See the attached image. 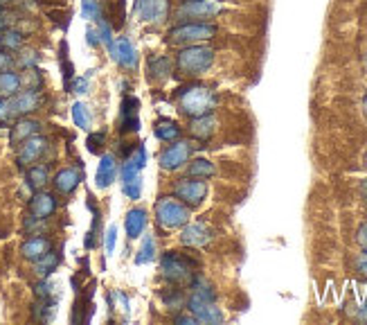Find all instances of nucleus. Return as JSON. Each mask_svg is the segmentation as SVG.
<instances>
[{"label":"nucleus","instance_id":"1a4fd4ad","mask_svg":"<svg viewBox=\"0 0 367 325\" xmlns=\"http://www.w3.org/2000/svg\"><path fill=\"white\" fill-rule=\"evenodd\" d=\"M169 14V0H135V16L144 23H162Z\"/></svg>","mask_w":367,"mask_h":325},{"label":"nucleus","instance_id":"6e6552de","mask_svg":"<svg viewBox=\"0 0 367 325\" xmlns=\"http://www.w3.org/2000/svg\"><path fill=\"white\" fill-rule=\"evenodd\" d=\"M187 310H190V314L201 323H221L223 321V314L214 305V300H205V298H199L192 294L190 303H187Z\"/></svg>","mask_w":367,"mask_h":325},{"label":"nucleus","instance_id":"f3484780","mask_svg":"<svg viewBox=\"0 0 367 325\" xmlns=\"http://www.w3.org/2000/svg\"><path fill=\"white\" fill-rule=\"evenodd\" d=\"M56 210V199L52 197L50 192L36 190V194L30 201V213L38 217V219H47Z\"/></svg>","mask_w":367,"mask_h":325},{"label":"nucleus","instance_id":"a211bd4d","mask_svg":"<svg viewBox=\"0 0 367 325\" xmlns=\"http://www.w3.org/2000/svg\"><path fill=\"white\" fill-rule=\"evenodd\" d=\"M52 183H54L56 192L72 194L81 183V172H79V169H75V167H66V169H61V172L54 176Z\"/></svg>","mask_w":367,"mask_h":325},{"label":"nucleus","instance_id":"473e14b6","mask_svg":"<svg viewBox=\"0 0 367 325\" xmlns=\"http://www.w3.org/2000/svg\"><path fill=\"white\" fill-rule=\"evenodd\" d=\"M81 16L86 21H100L102 19V7L97 0H81Z\"/></svg>","mask_w":367,"mask_h":325},{"label":"nucleus","instance_id":"8fccbe9b","mask_svg":"<svg viewBox=\"0 0 367 325\" xmlns=\"http://www.w3.org/2000/svg\"><path fill=\"white\" fill-rule=\"evenodd\" d=\"M363 113H365V118H367V97L363 100Z\"/></svg>","mask_w":367,"mask_h":325},{"label":"nucleus","instance_id":"cd10ccee","mask_svg":"<svg viewBox=\"0 0 367 325\" xmlns=\"http://www.w3.org/2000/svg\"><path fill=\"white\" fill-rule=\"evenodd\" d=\"M50 178V169L47 165H30L27 169V185L32 190H41Z\"/></svg>","mask_w":367,"mask_h":325},{"label":"nucleus","instance_id":"ea45409f","mask_svg":"<svg viewBox=\"0 0 367 325\" xmlns=\"http://www.w3.org/2000/svg\"><path fill=\"white\" fill-rule=\"evenodd\" d=\"M115 240H118V226H109V231H106V253H113Z\"/></svg>","mask_w":367,"mask_h":325},{"label":"nucleus","instance_id":"6e6d98bb","mask_svg":"<svg viewBox=\"0 0 367 325\" xmlns=\"http://www.w3.org/2000/svg\"><path fill=\"white\" fill-rule=\"evenodd\" d=\"M365 61H367V56H365Z\"/></svg>","mask_w":367,"mask_h":325},{"label":"nucleus","instance_id":"a878e982","mask_svg":"<svg viewBox=\"0 0 367 325\" xmlns=\"http://www.w3.org/2000/svg\"><path fill=\"white\" fill-rule=\"evenodd\" d=\"M21 75L14 70L0 72V97H12L21 91Z\"/></svg>","mask_w":367,"mask_h":325},{"label":"nucleus","instance_id":"f704fd0d","mask_svg":"<svg viewBox=\"0 0 367 325\" xmlns=\"http://www.w3.org/2000/svg\"><path fill=\"white\" fill-rule=\"evenodd\" d=\"M97 34H100V41H102L106 48L113 43V30H111L109 23H106V19L97 21Z\"/></svg>","mask_w":367,"mask_h":325},{"label":"nucleus","instance_id":"39448f33","mask_svg":"<svg viewBox=\"0 0 367 325\" xmlns=\"http://www.w3.org/2000/svg\"><path fill=\"white\" fill-rule=\"evenodd\" d=\"M162 275L174 282V284H183V282H192L194 280V271H192V262L185 255L176 253V251H169V253L162 255L160 262Z\"/></svg>","mask_w":367,"mask_h":325},{"label":"nucleus","instance_id":"a19ab883","mask_svg":"<svg viewBox=\"0 0 367 325\" xmlns=\"http://www.w3.org/2000/svg\"><path fill=\"white\" fill-rule=\"evenodd\" d=\"M12 116V109H10V97H0V122H10Z\"/></svg>","mask_w":367,"mask_h":325},{"label":"nucleus","instance_id":"c03bdc74","mask_svg":"<svg viewBox=\"0 0 367 325\" xmlns=\"http://www.w3.org/2000/svg\"><path fill=\"white\" fill-rule=\"evenodd\" d=\"M358 244H361V249L367 253V222L358 229Z\"/></svg>","mask_w":367,"mask_h":325},{"label":"nucleus","instance_id":"7ed1b4c3","mask_svg":"<svg viewBox=\"0 0 367 325\" xmlns=\"http://www.w3.org/2000/svg\"><path fill=\"white\" fill-rule=\"evenodd\" d=\"M156 217L162 229H181L190 222V208L174 197H162L156 206Z\"/></svg>","mask_w":367,"mask_h":325},{"label":"nucleus","instance_id":"f03ea898","mask_svg":"<svg viewBox=\"0 0 367 325\" xmlns=\"http://www.w3.org/2000/svg\"><path fill=\"white\" fill-rule=\"evenodd\" d=\"M214 63V50L208 45H187L176 54V68L185 75H203Z\"/></svg>","mask_w":367,"mask_h":325},{"label":"nucleus","instance_id":"20e7f679","mask_svg":"<svg viewBox=\"0 0 367 325\" xmlns=\"http://www.w3.org/2000/svg\"><path fill=\"white\" fill-rule=\"evenodd\" d=\"M216 34V28L210 25V23H183V25H176L169 30L167 41L171 45H185V43H194V41H205Z\"/></svg>","mask_w":367,"mask_h":325},{"label":"nucleus","instance_id":"6ab92c4d","mask_svg":"<svg viewBox=\"0 0 367 325\" xmlns=\"http://www.w3.org/2000/svg\"><path fill=\"white\" fill-rule=\"evenodd\" d=\"M41 132V122L38 120H30V118H23V120H19L16 125L12 127V143L14 145H19V143H23V140H27V138H32V136H36Z\"/></svg>","mask_w":367,"mask_h":325},{"label":"nucleus","instance_id":"de8ad7c7","mask_svg":"<svg viewBox=\"0 0 367 325\" xmlns=\"http://www.w3.org/2000/svg\"><path fill=\"white\" fill-rule=\"evenodd\" d=\"M174 323H197V319L194 316H176Z\"/></svg>","mask_w":367,"mask_h":325},{"label":"nucleus","instance_id":"f257e3e1","mask_svg":"<svg viewBox=\"0 0 367 325\" xmlns=\"http://www.w3.org/2000/svg\"><path fill=\"white\" fill-rule=\"evenodd\" d=\"M178 104H181V111L185 116L201 118L212 113V109L216 107V95L205 86H190L178 95Z\"/></svg>","mask_w":367,"mask_h":325},{"label":"nucleus","instance_id":"c756f323","mask_svg":"<svg viewBox=\"0 0 367 325\" xmlns=\"http://www.w3.org/2000/svg\"><path fill=\"white\" fill-rule=\"evenodd\" d=\"M153 260H156V240H153L151 235H144L142 247L135 255V264H149Z\"/></svg>","mask_w":367,"mask_h":325},{"label":"nucleus","instance_id":"9b49d317","mask_svg":"<svg viewBox=\"0 0 367 325\" xmlns=\"http://www.w3.org/2000/svg\"><path fill=\"white\" fill-rule=\"evenodd\" d=\"M109 52L113 56V61L120 63V66H124V68H135L137 66V50L126 36H120V39L113 41V43L109 45Z\"/></svg>","mask_w":367,"mask_h":325},{"label":"nucleus","instance_id":"e433bc0d","mask_svg":"<svg viewBox=\"0 0 367 325\" xmlns=\"http://www.w3.org/2000/svg\"><path fill=\"white\" fill-rule=\"evenodd\" d=\"M68 91L70 93H77V95H84L88 93V77H75L68 81Z\"/></svg>","mask_w":367,"mask_h":325},{"label":"nucleus","instance_id":"09e8293b","mask_svg":"<svg viewBox=\"0 0 367 325\" xmlns=\"http://www.w3.org/2000/svg\"><path fill=\"white\" fill-rule=\"evenodd\" d=\"M358 316H361V319H363V321H367V303H365V305L361 307V310H358Z\"/></svg>","mask_w":367,"mask_h":325},{"label":"nucleus","instance_id":"a18cd8bd","mask_svg":"<svg viewBox=\"0 0 367 325\" xmlns=\"http://www.w3.org/2000/svg\"><path fill=\"white\" fill-rule=\"evenodd\" d=\"M113 298L118 300V307H122V312H129V300L122 291H113Z\"/></svg>","mask_w":367,"mask_h":325},{"label":"nucleus","instance_id":"2f4dec72","mask_svg":"<svg viewBox=\"0 0 367 325\" xmlns=\"http://www.w3.org/2000/svg\"><path fill=\"white\" fill-rule=\"evenodd\" d=\"M72 120H75V125L79 129H88L91 127V111H88V107L84 102H75L72 104Z\"/></svg>","mask_w":367,"mask_h":325},{"label":"nucleus","instance_id":"5701e85b","mask_svg":"<svg viewBox=\"0 0 367 325\" xmlns=\"http://www.w3.org/2000/svg\"><path fill=\"white\" fill-rule=\"evenodd\" d=\"M47 251H50V240H45V238H32L21 247L23 258L32 260V262H36V260L41 255H45Z\"/></svg>","mask_w":367,"mask_h":325},{"label":"nucleus","instance_id":"ddd939ff","mask_svg":"<svg viewBox=\"0 0 367 325\" xmlns=\"http://www.w3.org/2000/svg\"><path fill=\"white\" fill-rule=\"evenodd\" d=\"M137 111H140L137 97H124V102H122V120H120L122 134L140 132V118H137Z\"/></svg>","mask_w":367,"mask_h":325},{"label":"nucleus","instance_id":"4468645a","mask_svg":"<svg viewBox=\"0 0 367 325\" xmlns=\"http://www.w3.org/2000/svg\"><path fill=\"white\" fill-rule=\"evenodd\" d=\"M221 12V3L219 0H185V3L178 7V16H216Z\"/></svg>","mask_w":367,"mask_h":325},{"label":"nucleus","instance_id":"2eb2a0df","mask_svg":"<svg viewBox=\"0 0 367 325\" xmlns=\"http://www.w3.org/2000/svg\"><path fill=\"white\" fill-rule=\"evenodd\" d=\"M210 240H212V231L205 224H185V229L181 233V242L192 249L205 247Z\"/></svg>","mask_w":367,"mask_h":325},{"label":"nucleus","instance_id":"4be33fe9","mask_svg":"<svg viewBox=\"0 0 367 325\" xmlns=\"http://www.w3.org/2000/svg\"><path fill=\"white\" fill-rule=\"evenodd\" d=\"M171 59L165 54H153L149 59V77L153 81H165L171 75Z\"/></svg>","mask_w":367,"mask_h":325},{"label":"nucleus","instance_id":"412c9836","mask_svg":"<svg viewBox=\"0 0 367 325\" xmlns=\"http://www.w3.org/2000/svg\"><path fill=\"white\" fill-rule=\"evenodd\" d=\"M216 129V120L214 116H201V118H192V125H190V134L197 138V140H208V138L214 134Z\"/></svg>","mask_w":367,"mask_h":325},{"label":"nucleus","instance_id":"3c124183","mask_svg":"<svg viewBox=\"0 0 367 325\" xmlns=\"http://www.w3.org/2000/svg\"><path fill=\"white\" fill-rule=\"evenodd\" d=\"M5 25H7V23H5L3 16H0V30H5Z\"/></svg>","mask_w":367,"mask_h":325},{"label":"nucleus","instance_id":"f8f14e48","mask_svg":"<svg viewBox=\"0 0 367 325\" xmlns=\"http://www.w3.org/2000/svg\"><path fill=\"white\" fill-rule=\"evenodd\" d=\"M47 147V140L41 136H32L27 138V140L21 143V149H19V156H16V160H19L21 167H30L34 165V162L43 156V151Z\"/></svg>","mask_w":367,"mask_h":325},{"label":"nucleus","instance_id":"79ce46f5","mask_svg":"<svg viewBox=\"0 0 367 325\" xmlns=\"http://www.w3.org/2000/svg\"><path fill=\"white\" fill-rule=\"evenodd\" d=\"M16 63V59L10 54V52H0V72L5 70H12V66Z\"/></svg>","mask_w":367,"mask_h":325},{"label":"nucleus","instance_id":"0eeeda50","mask_svg":"<svg viewBox=\"0 0 367 325\" xmlns=\"http://www.w3.org/2000/svg\"><path fill=\"white\" fill-rule=\"evenodd\" d=\"M190 154H192V143L176 140L174 145H169V147L160 154V167L165 169V172L181 169L185 162L190 160Z\"/></svg>","mask_w":367,"mask_h":325},{"label":"nucleus","instance_id":"37998d69","mask_svg":"<svg viewBox=\"0 0 367 325\" xmlns=\"http://www.w3.org/2000/svg\"><path fill=\"white\" fill-rule=\"evenodd\" d=\"M86 41H88V45H100L102 43L100 34H97V28H88L86 30Z\"/></svg>","mask_w":367,"mask_h":325},{"label":"nucleus","instance_id":"4c0bfd02","mask_svg":"<svg viewBox=\"0 0 367 325\" xmlns=\"http://www.w3.org/2000/svg\"><path fill=\"white\" fill-rule=\"evenodd\" d=\"M86 145H88V151H91V154H100V145H104V134L97 132L93 136H88Z\"/></svg>","mask_w":367,"mask_h":325},{"label":"nucleus","instance_id":"dca6fc26","mask_svg":"<svg viewBox=\"0 0 367 325\" xmlns=\"http://www.w3.org/2000/svg\"><path fill=\"white\" fill-rule=\"evenodd\" d=\"M118 176V162L113 154H104L100 158V165H97V176H95V183L97 188H109V185L115 181Z\"/></svg>","mask_w":367,"mask_h":325},{"label":"nucleus","instance_id":"5fc2aeb1","mask_svg":"<svg viewBox=\"0 0 367 325\" xmlns=\"http://www.w3.org/2000/svg\"><path fill=\"white\" fill-rule=\"evenodd\" d=\"M365 165H367V154H365Z\"/></svg>","mask_w":367,"mask_h":325},{"label":"nucleus","instance_id":"58836bf2","mask_svg":"<svg viewBox=\"0 0 367 325\" xmlns=\"http://www.w3.org/2000/svg\"><path fill=\"white\" fill-rule=\"evenodd\" d=\"M52 289H54V284L50 282V280H47V278H43V280H41L38 284H36V296L38 298H50L52 296Z\"/></svg>","mask_w":367,"mask_h":325},{"label":"nucleus","instance_id":"603ef678","mask_svg":"<svg viewBox=\"0 0 367 325\" xmlns=\"http://www.w3.org/2000/svg\"><path fill=\"white\" fill-rule=\"evenodd\" d=\"M363 194H365V199H367V181L363 183Z\"/></svg>","mask_w":367,"mask_h":325},{"label":"nucleus","instance_id":"b1692460","mask_svg":"<svg viewBox=\"0 0 367 325\" xmlns=\"http://www.w3.org/2000/svg\"><path fill=\"white\" fill-rule=\"evenodd\" d=\"M59 264H61V255L50 249L45 255H41L34 262V271L41 275V278H47V275L56 271V266H59Z\"/></svg>","mask_w":367,"mask_h":325},{"label":"nucleus","instance_id":"393cba45","mask_svg":"<svg viewBox=\"0 0 367 325\" xmlns=\"http://www.w3.org/2000/svg\"><path fill=\"white\" fill-rule=\"evenodd\" d=\"M144 165H146V149H144V147H137V149L133 151V156L129 158L124 165H122V178L142 174Z\"/></svg>","mask_w":367,"mask_h":325},{"label":"nucleus","instance_id":"7c9ffc66","mask_svg":"<svg viewBox=\"0 0 367 325\" xmlns=\"http://www.w3.org/2000/svg\"><path fill=\"white\" fill-rule=\"evenodd\" d=\"M187 172H190V176H194V178H210L216 172V167L212 165L208 158H197V160H192V165L187 167Z\"/></svg>","mask_w":367,"mask_h":325},{"label":"nucleus","instance_id":"9d476101","mask_svg":"<svg viewBox=\"0 0 367 325\" xmlns=\"http://www.w3.org/2000/svg\"><path fill=\"white\" fill-rule=\"evenodd\" d=\"M41 104V93L32 91V88H25V91H19L16 95L10 97V109L14 118H23L27 113L36 111Z\"/></svg>","mask_w":367,"mask_h":325},{"label":"nucleus","instance_id":"864d4df0","mask_svg":"<svg viewBox=\"0 0 367 325\" xmlns=\"http://www.w3.org/2000/svg\"><path fill=\"white\" fill-rule=\"evenodd\" d=\"M0 14H3V5H0Z\"/></svg>","mask_w":367,"mask_h":325},{"label":"nucleus","instance_id":"72a5a7b5","mask_svg":"<svg viewBox=\"0 0 367 325\" xmlns=\"http://www.w3.org/2000/svg\"><path fill=\"white\" fill-rule=\"evenodd\" d=\"M41 72L36 68H25V75H21V84L32 91H41Z\"/></svg>","mask_w":367,"mask_h":325},{"label":"nucleus","instance_id":"c85d7f7f","mask_svg":"<svg viewBox=\"0 0 367 325\" xmlns=\"http://www.w3.org/2000/svg\"><path fill=\"white\" fill-rule=\"evenodd\" d=\"M23 41H25V36H23L19 30H10V28L0 30V45H3L5 50H21Z\"/></svg>","mask_w":367,"mask_h":325},{"label":"nucleus","instance_id":"423d86ee","mask_svg":"<svg viewBox=\"0 0 367 325\" xmlns=\"http://www.w3.org/2000/svg\"><path fill=\"white\" fill-rule=\"evenodd\" d=\"M174 194L181 201H185L187 206H192V208H197L203 203V199L208 197V183L205 181H201V178H181L176 185H174Z\"/></svg>","mask_w":367,"mask_h":325},{"label":"nucleus","instance_id":"aec40b11","mask_svg":"<svg viewBox=\"0 0 367 325\" xmlns=\"http://www.w3.org/2000/svg\"><path fill=\"white\" fill-rule=\"evenodd\" d=\"M126 235H129V240H137L140 235L144 233L146 229V213L142 208H133V210H129L126 213Z\"/></svg>","mask_w":367,"mask_h":325},{"label":"nucleus","instance_id":"bb28decb","mask_svg":"<svg viewBox=\"0 0 367 325\" xmlns=\"http://www.w3.org/2000/svg\"><path fill=\"white\" fill-rule=\"evenodd\" d=\"M153 134H156V138H160V140L174 143V140H178V136H181V127L171 120H162L153 127Z\"/></svg>","mask_w":367,"mask_h":325},{"label":"nucleus","instance_id":"c9c22d12","mask_svg":"<svg viewBox=\"0 0 367 325\" xmlns=\"http://www.w3.org/2000/svg\"><path fill=\"white\" fill-rule=\"evenodd\" d=\"M38 52L36 50H25V52H21L19 56V66L23 68H36V63H38Z\"/></svg>","mask_w":367,"mask_h":325},{"label":"nucleus","instance_id":"49530a36","mask_svg":"<svg viewBox=\"0 0 367 325\" xmlns=\"http://www.w3.org/2000/svg\"><path fill=\"white\" fill-rule=\"evenodd\" d=\"M356 266H358V271L367 275V253L358 255V260H356Z\"/></svg>","mask_w":367,"mask_h":325}]
</instances>
